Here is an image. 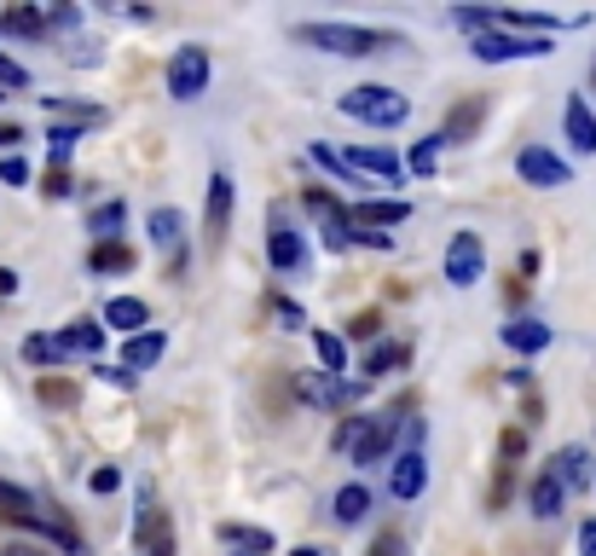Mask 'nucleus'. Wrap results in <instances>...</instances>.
Segmentation results:
<instances>
[{"label": "nucleus", "instance_id": "f257e3e1", "mask_svg": "<svg viewBox=\"0 0 596 556\" xmlns=\"http://www.w3.org/2000/svg\"><path fill=\"white\" fill-rule=\"evenodd\" d=\"M296 35L307 41V47L336 53V58H377V53H388V47H400V35L365 30V24H301Z\"/></svg>", "mask_w": 596, "mask_h": 556}, {"label": "nucleus", "instance_id": "f03ea898", "mask_svg": "<svg viewBox=\"0 0 596 556\" xmlns=\"http://www.w3.org/2000/svg\"><path fill=\"white\" fill-rule=\"evenodd\" d=\"M336 111L354 116V122H365V128H400V122L411 116V99H405L400 88L365 81V88H347V93L336 99Z\"/></svg>", "mask_w": 596, "mask_h": 556}, {"label": "nucleus", "instance_id": "7ed1b4c3", "mask_svg": "<svg viewBox=\"0 0 596 556\" xmlns=\"http://www.w3.org/2000/svg\"><path fill=\"white\" fill-rule=\"evenodd\" d=\"M469 53L481 58V65H516V58H550V35H516V30H481L469 35Z\"/></svg>", "mask_w": 596, "mask_h": 556}, {"label": "nucleus", "instance_id": "20e7f679", "mask_svg": "<svg viewBox=\"0 0 596 556\" xmlns=\"http://www.w3.org/2000/svg\"><path fill=\"white\" fill-rule=\"evenodd\" d=\"M336 446H342L354 464H377L382 452L394 446V423H388V418H354V423H342Z\"/></svg>", "mask_w": 596, "mask_h": 556}, {"label": "nucleus", "instance_id": "39448f33", "mask_svg": "<svg viewBox=\"0 0 596 556\" xmlns=\"http://www.w3.org/2000/svg\"><path fill=\"white\" fill-rule=\"evenodd\" d=\"M209 76H215V65H209V53L203 47H180L169 58V93L180 99V105H192V99L209 93Z\"/></svg>", "mask_w": 596, "mask_h": 556}, {"label": "nucleus", "instance_id": "423d86ee", "mask_svg": "<svg viewBox=\"0 0 596 556\" xmlns=\"http://www.w3.org/2000/svg\"><path fill=\"white\" fill-rule=\"evenodd\" d=\"M486 273V250H481V238L475 232H458L446 243V284L451 291H475Z\"/></svg>", "mask_w": 596, "mask_h": 556}, {"label": "nucleus", "instance_id": "0eeeda50", "mask_svg": "<svg viewBox=\"0 0 596 556\" xmlns=\"http://www.w3.org/2000/svg\"><path fill=\"white\" fill-rule=\"evenodd\" d=\"M301 203L319 215V226H324V243H331V250H347V243H354V220H347V209H342V203H336L331 192L307 185V192H301Z\"/></svg>", "mask_w": 596, "mask_h": 556}, {"label": "nucleus", "instance_id": "6e6552de", "mask_svg": "<svg viewBox=\"0 0 596 556\" xmlns=\"http://www.w3.org/2000/svg\"><path fill=\"white\" fill-rule=\"evenodd\" d=\"M516 174L527 185H539V192H557V185H568V162L557 151H545V146H522L516 151Z\"/></svg>", "mask_w": 596, "mask_h": 556}, {"label": "nucleus", "instance_id": "1a4fd4ad", "mask_svg": "<svg viewBox=\"0 0 596 556\" xmlns=\"http://www.w3.org/2000/svg\"><path fill=\"white\" fill-rule=\"evenodd\" d=\"M342 169L347 174H377V180H405V162L394 157V151H382V146H347L342 151Z\"/></svg>", "mask_w": 596, "mask_h": 556}, {"label": "nucleus", "instance_id": "9d476101", "mask_svg": "<svg viewBox=\"0 0 596 556\" xmlns=\"http://www.w3.org/2000/svg\"><path fill=\"white\" fill-rule=\"evenodd\" d=\"M146 232H151V243H157V250L169 256L174 266L186 261V215H180L174 203H169V209H151V220H146Z\"/></svg>", "mask_w": 596, "mask_h": 556}, {"label": "nucleus", "instance_id": "9b49d317", "mask_svg": "<svg viewBox=\"0 0 596 556\" xmlns=\"http://www.w3.org/2000/svg\"><path fill=\"white\" fill-rule=\"evenodd\" d=\"M423 487H428V458L417 446H405L394 458V469H388V492H394V499H417Z\"/></svg>", "mask_w": 596, "mask_h": 556}, {"label": "nucleus", "instance_id": "f8f14e48", "mask_svg": "<svg viewBox=\"0 0 596 556\" xmlns=\"http://www.w3.org/2000/svg\"><path fill=\"white\" fill-rule=\"evenodd\" d=\"M562 128H568V146L580 151V157H596V111L585 105L580 93L562 105Z\"/></svg>", "mask_w": 596, "mask_h": 556}, {"label": "nucleus", "instance_id": "ddd939ff", "mask_svg": "<svg viewBox=\"0 0 596 556\" xmlns=\"http://www.w3.org/2000/svg\"><path fill=\"white\" fill-rule=\"evenodd\" d=\"M266 256H273V266L278 273H296V266L307 261V250H301V232L284 215H273V232H266Z\"/></svg>", "mask_w": 596, "mask_h": 556}, {"label": "nucleus", "instance_id": "4468645a", "mask_svg": "<svg viewBox=\"0 0 596 556\" xmlns=\"http://www.w3.org/2000/svg\"><path fill=\"white\" fill-rule=\"evenodd\" d=\"M347 220H359L365 232H371V226H405L411 203L405 197H365V203H354V215H347Z\"/></svg>", "mask_w": 596, "mask_h": 556}, {"label": "nucleus", "instance_id": "2eb2a0df", "mask_svg": "<svg viewBox=\"0 0 596 556\" xmlns=\"http://www.w3.org/2000/svg\"><path fill=\"white\" fill-rule=\"evenodd\" d=\"M162 354H169V337H162V331H139V337L122 342V371H128V377H134V371H151Z\"/></svg>", "mask_w": 596, "mask_h": 556}, {"label": "nucleus", "instance_id": "dca6fc26", "mask_svg": "<svg viewBox=\"0 0 596 556\" xmlns=\"http://www.w3.org/2000/svg\"><path fill=\"white\" fill-rule=\"evenodd\" d=\"M550 481H557L562 492H568V487L585 492V487H591V452H585V446H562L557 464H550Z\"/></svg>", "mask_w": 596, "mask_h": 556}, {"label": "nucleus", "instance_id": "f3484780", "mask_svg": "<svg viewBox=\"0 0 596 556\" xmlns=\"http://www.w3.org/2000/svg\"><path fill=\"white\" fill-rule=\"evenodd\" d=\"M203 215H209V238L220 243L226 226H232V174H209V203H203Z\"/></svg>", "mask_w": 596, "mask_h": 556}, {"label": "nucleus", "instance_id": "a211bd4d", "mask_svg": "<svg viewBox=\"0 0 596 556\" xmlns=\"http://www.w3.org/2000/svg\"><path fill=\"white\" fill-rule=\"evenodd\" d=\"M105 325H111V331H122V337H139L151 325V307L139 302V296H111L105 302Z\"/></svg>", "mask_w": 596, "mask_h": 556}, {"label": "nucleus", "instance_id": "6ab92c4d", "mask_svg": "<svg viewBox=\"0 0 596 556\" xmlns=\"http://www.w3.org/2000/svg\"><path fill=\"white\" fill-rule=\"evenodd\" d=\"M504 348H516V354H545V348H550V325L545 319H509L504 325Z\"/></svg>", "mask_w": 596, "mask_h": 556}, {"label": "nucleus", "instance_id": "aec40b11", "mask_svg": "<svg viewBox=\"0 0 596 556\" xmlns=\"http://www.w3.org/2000/svg\"><path fill=\"white\" fill-rule=\"evenodd\" d=\"M122 226H128V203H122V197L99 203V209L88 215V232H93V243H116V238H122Z\"/></svg>", "mask_w": 596, "mask_h": 556}, {"label": "nucleus", "instance_id": "412c9836", "mask_svg": "<svg viewBox=\"0 0 596 556\" xmlns=\"http://www.w3.org/2000/svg\"><path fill=\"white\" fill-rule=\"evenodd\" d=\"M336 522L342 527H354V522H365V517H371V487H365V481H347L342 492H336Z\"/></svg>", "mask_w": 596, "mask_h": 556}, {"label": "nucleus", "instance_id": "4be33fe9", "mask_svg": "<svg viewBox=\"0 0 596 556\" xmlns=\"http://www.w3.org/2000/svg\"><path fill=\"white\" fill-rule=\"evenodd\" d=\"M53 342H58V354L70 360V354H99V342H105V337H99L93 319H76V325H65V331H58Z\"/></svg>", "mask_w": 596, "mask_h": 556}, {"label": "nucleus", "instance_id": "5701e85b", "mask_svg": "<svg viewBox=\"0 0 596 556\" xmlns=\"http://www.w3.org/2000/svg\"><path fill=\"white\" fill-rule=\"evenodd\" d=\"M527 504H532V517H562V487L550 481V469H539V476H532V487H527Z\"/></svg>", "mask_w": 596, "mask_h": 556}, {"label": "nucleus", "instance_id": "b1692460", "mask_svg": "<svg viewBox=\"0 0 596 556\" xmlns=\"http://www.w3.org/2000/svg\"><path fill=\"white\" fill-rule=\"evenodd\" d=\"M220 540H226V545H238V556H261V551H273V533H266V527H238V522H226V527H220Z\"/></svg>", "mask_w": 596, "mask_h": 556}, {"label": "nucleus", "instance_id": "393cba45", "mask_svg": "<svg viewBox=\"0 0 596 556\" xmlns=\"http://www.w3.org/2000/svg\"><path fill=\"white\" fill-rule=\"evenodd\" d=\"M296 395L313 400V406H336L342 400V377H319V371H307V377H296Z\"/></svg>", "mask_w": 596, "mask_h": 556}, {"label": "nucleus", "instance_id": "a878e982", "mask_svg": "<svg viewBox=\"0 0 596 556\" xmlns=\"http://www.w3.org/2000/svg\"><path fill=\"white\" fill-rule=\"evenodd\" d=\"M88 266H93V273H128V266H134V250H128V243H93V256H88Z\"/></svg>", "mask_w": 596, "mask_h": 556}, {"label": "nucleus", "instance_id": "bb28decb", "mask_svg": "<svg viewBox=\"0 0 596 556\" xmlns=\"http://www.w3.org/2000/svg\"><path fill=\"white\" fill-rule=\"evenodd\" d=\"M313 348H319L324 377H347V342H342V337H331V331H313Z\"/></svg>", "mask_w": 596, "mask_h": 556}, {"label": "nucleus", "instance_id": "cd10ccee", "mask_svg": "<svg viewBox=\"0 0 596 556\" xmlns=\"http://www.w3.org/2000/svg\"><path fill=\"white\" fill-rule=\"evenodd\" d=\"M157 540V499H151V487H139V517H134V545L146 551Z\"/></svg>", "mask_w": 596, "mask_h": 556}, {"label": "nucleus", "instance_id": "c85d7f7f", "mask_svg": "<svg viewBox=\"0 0 596 556\" xmlns=\"http://www.w3.org/2000/svg\"><path fill=\"white\" fill-rule=\"evenodd\" d=\"M440 146H446L440 134H428V139H417V151H411V162H405V174H435V169H440Z\"/></svg>", "mask_w": 596, "mask_h": 556}, {"label": "nucleus", "instance_id": "c756f323", "mask_svg": "<svg viewBox=\"0 0 596 556\" xmlns=\"http://www.w3.org/2000/svg\"><path fill=\"white\" fill-rule=\"evenodd\" d=\"M0 30H12V35H41V30H47V18H41L35 7H12L7 18H0Z\"/></svg>", "mask_w": 596, "mask_h": 556}, {"label": "nucleus", "instance_id": "7c9ffc66", "mask_svg": "<svg viewBox=\"0 0 596 556\" xmlns=\"http://www.w3.org/2000/svg\"><path fill=\"white\" fill-rule=\"evenodd\" d=\"M400 360H405V348H400V342H377V348H371V360H365V377H382V371H394Z\"/></svg>", "mask_w": 596, "mask_h": 556}, {"label": "nucleus", "instance_id": "2f4dec72", "mask_svg": "<svg viewBox=\"0 0 596 556\" xmlns=\"http://www.w3.org/2000/svg\"><path fill=\"white\" fill-rule=\"evenodd\" d=\"M76 139H81V128H70V122H65V128H53V134H47V157L58 162V169H65V162H70Z\"/></svg>", "mask_w": 596, "mask_h": 556}, {"label": "nucleus", "instance_id": "473e14b6", "mask_svg": "<svg viewBox=\"0 0 596 556\" xmlns=\"http://www.w3.org/2000/svg\"><path fill=\"white\" fill-rule=\"evenodd\" d=\"M47 111H53V116H76V128H88V122L105 116L99 105H70V99H47Z\"/></svg>", "mask_w": 596, "mask_h": 556}, {"label": "nucleus", "instance_id": "72a5a7b5", "mask_svg": "<svg viewBox=\"0 0 596 556\" xmlns=\"http://www.w3.org/2000/svg\"><path fill=\"white\" fill-rule=\"evenodd\" d=\"M24 360H35V365H58L65 354H58L53 337H30V342H24Z\"/></svg>", "mask_w": 596, "mask_h": 556}, {"label": "nucleus", "instance_id": "f704fd0d", "mask_svg": "<svg viewBox=\"0 0 596 556\" xmlns=\"http://www.w3.org/2000/svg\"><path fill=\"white\" fill-rule=\"evenodd\" d=\"M24 81H30V70H24V65H12V58H7V53H0V93H12V88H24Z\"/></svg>", "mask_w": 596, "mask_h": 556}, {"label": "nucleus", "instance_id": "c9c22d12", "mask_svg": "<svg viewBox=\"0 0 596 556\" xmlns=\"http://www.w3.org/2000/svg\"><path fill=\"white\" fill-rule=\"evenodd\" d=\"M0 180H7V185H24V180H30V162H24V157H0Z\"/></svg>", "mask_w": 596, "mask_h": 556}, {"label": "nucleus", "instance_id": "e433bc0d", "mask_svg": "<svg viewBox=\"0 0 596 556\" xmlns=\"http://www.w3.org/2000/svg\"><path fill=\"white\" fill-rule=\"evenodd\" d=\"M273 314L284 319V331H307V314H301L296 302H273Z\"/></svg>", "mask_w": 596, "mask_h": 556}, {"label": "nucleus", "instance_id": "4c0bfd02", "mask_svg": "<svg viewBox=\"0 0 596 556\" xmlns=\"http://www.w3.org/2000/svg\"><path fill=\"white\" fill-rule=\"evenodd\" d=\"M88 487H93V492H116V487H122V476L105 464V469H93V476H88Z\"/></svg>", "mask_w": 596, "mask_h": 556}, {"label": "nucleus", "instance_id": "58836bf2", "mask_svg": "<svg viewBox=\"0 0 596 556\" xmlns=\"http://www.w3.org/2000/svg\"><path fill=\"white\" fill-rule=\"evenodd\" d=\"M146 556H174V533H169V527H157V540L146 545Z\"/></svg>", "mask_w": 596, "mask_h": 556}, {"label": "nucleus", "instance_id": "ea45409f", "mask_svg": "<svg viewBox=\"0 0 596 556\" xmlns=\"http://www.w3.org/2000/svg\"><path fill=\"white\" fill-rule=\"evenodd\" d=\"M580 556H596V517L580 527Z\"/></svg>", "mask_w": 596, "mask_h": 556}, {"label": "nucleus", "instance_id": "a19ab883", "mask_svg": "<svg viewBox=\"0 0 596 556\" xmlns=\"http://www.w3.org/2000/svg\"><path fill=\"white\" fill-rule=\"evenodd\" d=\"M18 139H24V134H18V128H12V122H0V151H7V157H12V146H18Z\"/></svg>", "mask_w": 596, "mask_h": 556}, {"label": "nucleus", "instance_id": "79ce46f5", "mask_svg": "<svg viewBox=\"0 0 596 556\" xmlns=\"http://www.w3.org/2000/svg\"><path fill=\"white\" fill-rule=\"evenodd\" d=\"M47 197H70V180H65V169H58V174L47 180Z\"/></svg>", "mask_w": 596, "mask_h": 556}, {"label": "nucleus", "instance_id": "37998d69", "mask_svg": "<svg viewBox=\"0 0 596 556\" xmlns=\"http://www.w3.org/2000/svg\"><path fill=\"white\" fill-rule=\"evenodd\" d=\"M359 243H371V250H388V243H394V238H388V232H354Z\"/></svg>", "mask_w": 596, "mask_h": 556}, {"label": "nucleus", "instance_id": "c03bdc74", "mask_svg": "<svg viewBox=\"0 0 596 556\" xmlns=\"http://www.w3.org/2000/svg\"><path fill=\"white\" fill-rule=\"evenodd\" d=\"M18 291V273H12V266H0V296H12Z\"/></svg>", "mask_w": 596, "mask_h": 556}, {"label": "nucleus", "instance_id": "a18cd8bd", "mask_svg": "<svg viewBox=\"0 0 596 556\" xmlns=\"http://www.w3.org/2000/svg\"><path fill=\"white\" fill-rule=\"evenodd\" d=\"M0 556H47V551H41V545H7Z\"/></svg>", "mask_w": 596, "mask_h": 556}, {"label": "nucleus", "instance_id": "49530a36", "mask_svg": "<svg viewBox=\"0 0 596 556\" xmlns=\"http://www.w3.org/2000/svg\"><path fill=\"white\" fill-rule=\"evenodd\" d=\"M290 556H331V551H319V545H301V551H290Z\"/></svg>", "mask_w": 596, "mask_h": 556}, {"label": "nucleus", "instance_id": "de8ad7c7", "mask_svg": "<svg viewBox=\"0 0 596 556\" xmlns=\"http://www.w3.org/2000/svg\"><path fill=\"white\" fill-rule=\"evenodd\" d=\"M371 556H394V540H382V545H377Z\"/></svg>", "mask_w": 596, "mask_h": 556}, {"label": "nucleus", "instance_id": "09e8293b", "mask_svg": "<svg viewBox=\"0 0 596 556\" xmlns=\"http://www.w3.org/2000/svg\"><path fill=\"white\" fill-rule=\"evenodd\" d=\"M0 99H7V93H0Z\"/></svg>", "mask_w": 596, "mask_h": 556}]
</instances>
